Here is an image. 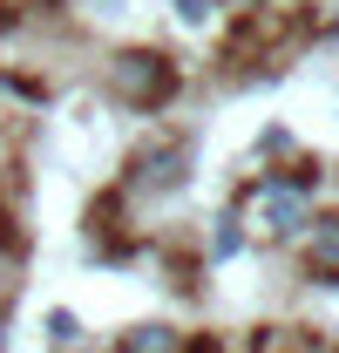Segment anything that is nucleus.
<instances>
[{
  "label": "nucleus",
  "mask_w": 339,
  "mask_h": 353,
  "mask_svg": "<svg viewBox=\"0 0 339 353\" xmlns=\"http://www.w3.org/2000/svg\"><path fill=\"white\" fill-rule=\"evenodd\" d=\"M312 265L326 272V285H339V218L312 224Z\"/></svg>",
  "instance_id": "20e7f679"
},
{
  "label": "nucleus",
  "mask_w": 339,
  "mask_h": 353,
  "mask_svg": "<svg viewBox=\"0 0 339 353\" xmlns=\"http://www.w3.org/2000/svg\"><path fill=\"white\" fill-rule=\"evenodd\" d=\"M88 7H95V14H123V0H88Z\"/></svg>",
  "instance_id": "1a4fd4ad"
},
{
  "label": "nucleus",
  "mask_w": 339,
  "mask_h": 353,
  "mask_svg": "<svg viewBox=\"0 0 339 353\" xmlns=\"http://www.w3.org/2000/svg\"><path fill=\"white\" fill-rule=\"evenodd\" d=\"M176 21H183V28H204V21H211V0H176Z\"/></svg>",
  "instance_id": "0eeeda50"
},
{
  "label": "nucleus",
  "mask_w": 339,
  "mask_h": 353,
  "mask_svg": "<svg viewBox=\"0 0 339 353\" xmlns=\"http://www.w3.org/2000/svg\"><path fill=\"white\" fill-rule=\"evenodd\" d=\"M245 218H251L265 238H292L298 224H305V190H292L285 176H265L251 190V204H245Z\"/></svg>",
  "instance_id": "f03ea898"
},
{
  "label": "nucleus",
  "mask_w": 339,
  "mask_h": 353,
  "mask_svg": "<svg viewBox=\"0 0 339 353\" xmlns=\"http://www.w3.org/2000/svg\"><path fill=\"white\" fill-rule=\"evenodd\" d=\"M238 7H258V0H238Z\"/></svg>",
  "instance_id": "9d476101"
},
{
  "label": "nucleus",
  "mask_w": 339,
  "mask_h": 353,
  "mask_svg": "<svg viewBox=\"0 0 339 353\" xmlns=\"http://www.w3.org/2000/svg\"><path fill=\"white\" fill-rule=\"evenodd\" d=\"M48 340L68 347V340H75V312H48Z\"/></svg>",
  "instance_id": "6e6552de"
},
{
  "label": "nucleus",
  "mask_w": 339,
  "mask_h": 353,
  "mask_svg": "<svg viewBox=\"0 0 339 353\" xmlns=\"http://www.w3.org/2000/svg\"><path fill=\"white\" fill-rule=\"evenodd\" d=\"M123 353H176V333H170L163 319H150V326H129Z\"/></svg>",
  "instance_id": "39448f33"
},
{
  "label": "nucleus",
  "mask_w": 339,
  "mask_h": 353,
  "mask_svg": "<svg viewBox=\"0 0 339 353\" xmlns=\"http://www.w3.org/2000/svg\"><path fill=\"white\" fill-rule=\"evenodd\" d=\"M183 143H156V150H143L136 157V183H150V190H176L183 183Z\"/></svg>",
  "instance_id": "7ed1b4c3"
},
{
  "label": "nucleus",
  "mask_w": 339,
  "mask_h": 353,
  "mask_svg": "<svg viewBox=\"0 0 339 353\" xmlns=\"http://www.w3.org/2000/svg\"><path fill=\"white\" fill-rule=\"evenodd\" d=\"M245 252V218H217L211 231V259H238Z\"/></svg>",
  "instance_id": "423d86ee"
},
{
  "label": "nucleus",
  "mask_w": 339,
  "mask_h": 353,
  "mask_svg": "<svg viewBox=\"0 0 339 353\" xmlns=\"http://www.w3.org/2000/svg\"><path fill=\"white\" fill-rule=\"evenodd\" d=\"M109 82H116V95H123L129 109H163L170 95H176V68H170V54H156V48H129V54L109 61Z\"/></svg>",
  "instance_id": "f257e3e1"
}]
</instances>
